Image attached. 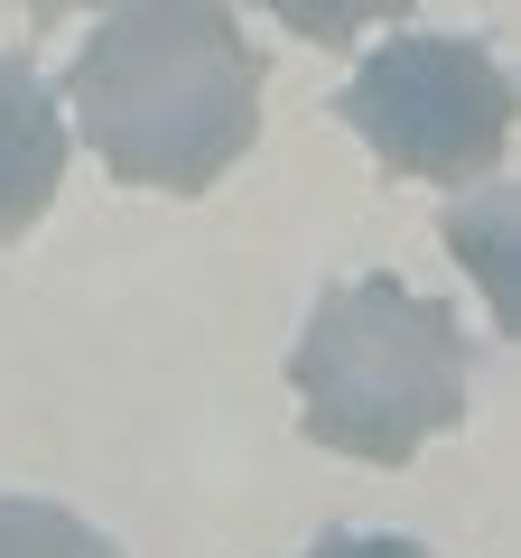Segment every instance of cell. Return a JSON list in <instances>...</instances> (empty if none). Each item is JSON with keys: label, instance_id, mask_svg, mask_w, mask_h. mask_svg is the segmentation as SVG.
Returning a JSON list of instances; mask_svg holds the SVG:
<instances>
[{"label": "cell", "instance_id": "cell-5", "mask_svg": "<svg viewBox=\"0 0 521 558\" xmlns=\"http://www.w3.org/2000/svg\"><path fill=\"white\" fill-rule=\"evenodd\" d=\"M447 242L475 260L484 299H494L502 336H512V326H521V289H512V186H484V196H465L457 215H447Z\"/></svg>", "mask_w": 521, "mask_h": 558}, {"label": "cell", "instance_id": "cell-1", "mask_svg": "<svg viewBox=\"0 0 521 558\" xmlns=\"http://www.w3.org/2000/svg\"><path fill=\"white\" fill-rule=\"evenodd\" d=\"M65 102L121 186L205 196L260 131V57L233 0H121L65 65Z\"/></svg>", "mask_w": 521, "mask_h": 558}, {"label": "cell", "instance_id": "cell-4", "mask_svg": "<svg viewBox=\"0 0 521 558\" xmlns=\"http://www.w3.org/2000/svg\"><path fill=\"white\" fill-rule=\"evenodd\" d=\"M65 186V112L28 57H0V242L57 205Z\"/></svg>", "mask_w": 521, "mask_h": 558}, {"label": "cell", "instance_id": "cell-2", "mask_svg": "<svg viewBox=\"0 0 521 558\" xmlns=\"http://www.w3.org/2000/svg\"><path fill=\"white\" fill-rule=\"evenodd\" d=\"M465 373H475V344L457 307L401 289L391 270L336 279L289 354L307 438L363 465H410L428 438H447L465 418Z\"/></svg>", "mask_w": 521, "mask_h": 558}, {"label": "cell", "instance_id": "cell-7", "mask_svg": "<svg viewBox=\"0 0 521 558\" xmlns=\"http://www.w3.org/2000/svg\"><path fill=\"white\" fill-rule=\"evenodd\" d=\"M260 10L307 47H354L373 20H410V0H260Z\"/></svg>", "mask_w": 521, "mask_h": 558}, {"label": "cell", "instance_id": "cell-8", "mask_svg": "<svg viewBox=\"0 0 521 558\" xmlns=\"http://www.w3.org/2000/svg\"><path fill=\"white\" fill-rule=\"evenodd\" d=\"M299 558H438V549H420V539H401V531H326V539H307Z\"/></svg>", "mask_w": 521, "mask_h": 558}, {"label": "cell", "instance_id": "cell-6", "mask_svg": "<svg viewBox=\"0 0 521 558\" xmlns=\"http://www.w3.org/2000/svg\"><path fill=\"white\" fill-rule=\"evenodd\" d=\"M0 558H121L94 521H75L65 502H28L0 494Z\"/></svg>", "mask_w": 521, "mask_h": 558}, {"label": "cell", "instance_id": "cell-9", "mask_svg": "<svg viewBox=\"0 0 521 558\" xmlns=\"http://www.w3.org/2000/svg\"><path fill=\"white\" fill-rule=\"evenodd\" d=\"M28 20H65V10H121V0H20Z\"/></svg>", "mask_w": 521, "mask_h": 558}, {"label": "cell", "instance_id": "cell-3", "mask_svg": "<svg viewBox=\"0 0 521 558\" xmlns=\"http://www.w3.org/2000/svg\"><path fill=\"white\" fill-rule=\"evenodd\" d=\"M336 121L363 131V149L391 178L465 186V178H494L512 149V75L494 65L484 38L410 28V38L363 57V75L336 94Z\"/></svg>", "mask_w": 521, "mask_h": 558}]
</instances>
